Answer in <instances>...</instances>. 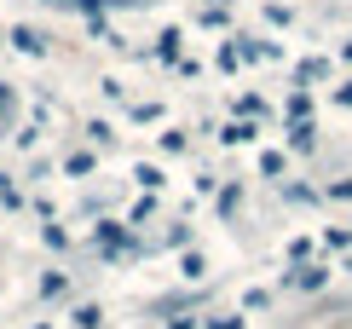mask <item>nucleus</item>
I'll return each mask as SVG.
<instances>
[{
  "label": "nucleus",
  "instance_id": "f257e3e1",
  "mask_svg": "<svg viewBox=\"0 0 352 329\" xmlns=\"http://www.w3.org/2000/svg\"><path fill=\"white\" fill-rule=\"evenodd\" d=\"M12 41H18L23 52H35V58L47 52V35H35V29H12Z\"/></svg>",
  "mask_w": 352,
  "mask_h": 329
},
{
  "label": "nucleus",
  "instance_id": "f03ea898",
  "mask_svg": "<svg viewBox=\"0 0 352 329\" xmlns=\"http://www.w3.org/2000/svg\"><path fill=\"white\" fill-rule=\"evenodd\" d=\"M289 151H312V122H295V133H289Z\"/></svg>",
  "mask_w": 352,
  "mask_h": 329
},
{
  "label": "nucleus",
  "instance_id": "7ed1b4c3",
  "mask_svg": "<svg viewBox=\"0 0 352 329\" xmlns=\"http://www.w3.org/2000/svg\"><path fill=\"white\" fill-rule=\"evenodd\" d=\"M98 323H104V312H98V306H87V312H81V323H76V329H98Z\"/></svg>",
  "mask_w": 352,
  "mask_h": 329
}]
</instances>
